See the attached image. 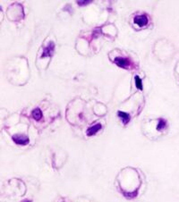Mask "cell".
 Listing matches in <instances>:
<instances>
[{"label":"cell","mask_w":179,"mask_h":202,"mask_svg":"<svg viewBox=\"0 0 179 202\" xmlns=\"http://www.w3.org/2000/svg\"><path fill=\"white\" fill-rule=\"evenodd\" d=\"M134 22L135 24H137L138 26L144 27L148 24V18L146 15H138V16L134 17Z\"/></svg>","instance_id":"6da1fadb"},{"label":"cell","mask_w":179,"mask_h":202,"mask_svg":"<svg viewBox=\"0 0 179 202\" xmlns=\"http://www.w3.org/2000/svg\"><path fill=\"white\" fill-rule=\"evenodd\" d=\"M13 140L18 145H27L30 142L29 138L26 136H22V135H14L13 136Z\"/></svg>","instance_id":"7a4b0ae2"},{"label":"cell","mask_w":179,"mask_h":202,"mask_svg":"<svg viewBox=\"0 0 179 202\" xmlns=\"http://www.w3.org/2000/svg\"><path fill=\"white\" fill-rule=\"evenodd\" d=\"M115 63L116 66H118L119 67L127 68L130 66V62L128 59L123 58V57H116L115 58Z\"/></svg>","instance_id":"3957f363"},{"label":"cell","mask_w":179,"mask_h":202,"mask_svg":"<svg viewBox=\"0 0 179 202\" xmlns=\"http://www.w3.org/2000/svg\"><path fill=\"white\" fill-rule=\"evenodd\" d=\"M54 49H55V44L53 42H49L48 46L44 48L43 54L41 55L42 58L45 57V56H51L52 53L54 52Z\"/></svg>","instance_id":"277c9868"},{"label":"cell","mask_w":179,"mask_h":202,"mask_svg":"<svg viewBox=\"0 0 179 202\" xmlns=\"http://www.w3.org/2000/svg\"><path fill=\"white\" fill-rule=\"evenodd\" d=\"M102 128V126H101V124L100 123H98V124H95V125H93V126H91V127H90L88 130H87V132H86V134L87 136H92V135L96 134Z\"/></svg>","instance_id":"5b68a950"},{"label":"cell","mask_w":179,"mask_h":202,"mask_svg":"<svg viewBox=\"0 0 179 202\" xmlns=\"http://www.w3.org/2000/svg\"><path fill=\"white\" fill-rule=\"evenodd\" d=\"M32 117L36 120V121H40L42 118V112L40 108H35L32 112H31Z\"/></svg>","instance_id":"8992f818"},{"label":"cell","mask_w":179,"mask_h":202,"mask_svg":"<svg viewBox=\"0 0 179 202\" xmlns=\"http://www.w3.org/2000/svg\"><path fill=\"white\" fill-rule=\"evenodd\" d=\"M117 115H118V116L122 119V121H123L124 124L128 123L129 121H130V115H129L127 113H124V112H122V111H118Z\"/></svg>","instance_id":"52a82bcc"},{"label":"cell","mask_w":179,"mask_h":202,"mask_svg":"<svg viewBox=\"0 0 179 202\" xmlns=\"http://www.w3.org/2000/svg\"><path fill=\"white\" fill-rule=\"evenodd\" d=\"M166 125V122L164 119H159V122L158 123V126H157V130L158 131H160V130H163Z\"/></svg>","instance_id":"ba28073f"},{"label":"cell","mask_w":179,"mask_h":202,"mask_svg":"<svg viewBox=\"0 0 179 202\" xmlns=\"http://www.w3.org/2000/svg\"><path fill=\"white\" fill-rule=\"evenodd\" d=\"M135 85H136V88L139 89V90H142V82H141V80L140 79L139 76H135Z\"/></svg>","instance_id":"9c48e42d"},{"label":"cell","mask_w":179,"mask_h":202,"mask_svg":"<svg viewBox=\"0 0 179 202\" xmlns=\"http://www.w3.org/2000/svg\"><path fill=\"white\" fill-rule=\"evenodd\" d=\"M78 2V5H88V4H90L91 1H90V0H86V1H77Z\"/></svg>","instance_id":"30bf717a"}]
</instances>
